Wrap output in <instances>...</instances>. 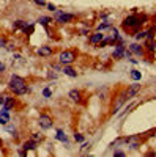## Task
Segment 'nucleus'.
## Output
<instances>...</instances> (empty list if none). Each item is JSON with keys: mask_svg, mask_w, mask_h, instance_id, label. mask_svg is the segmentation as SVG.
<instances>
[{"mask_svg": "<svg viewBox=\"0 0 156 157\" xmlns=\"http://www.w3.org/2000/svg\"><path fill=\"white\" fill-rule=\"evenodd\" d=\"M74 141H76V143H82V141H85V135L81 134V132H74Z\"/></svg>", "mask_w": 156, "mask_h": 157, "instance_id": "24", "label": "nucleus"}, {"mask_svg": "<svg viewBox=\"0 0 156 157\" xmlns=\"http://www.w3.org/2000/svg\"><path fill=\"white\" fill-rule=\"evenodd\" d=\"M68 98L71 102H76V104H82L84 102V91L82 90H70V93H68Z\"/></svg>", "mask_w": 156, "mask_h": 157, "instance_id": "7", "label": "nucleus"}, {"mask_svg": "<svg viewBox=\"0 0 156 157\" xmlns=\"http://www.w3.org/2000/svg\"><path fill=\"white\" fill-rule=\"evenodd\" d=\"M74 19H76V14H73V13H66V11H62V10L55 13V17H54V21L57 24H70Z\"/></svg>", "mask_w": 156, "mask_h": 157, "instance_id": "6", "label": "nucleus"}, {"mask_svg": "<svg viewBox=\"0 0 156 157\" xmlns=\"http://www.w3.org/2000/svg\"><path fill=\"white\" fill-rule=\"evenodd\" d=\"M123 58H126V60H131L133 58V54L129 52V49H126L125 50V54H123Z\"/></svg>", "mask_w": 156, "mask_h": 157, "instance_id": "30", "label": "nucleus"}, {"mask_svg": "<svg viewBox=\"0 0 156 157\" xmlns=\"http://www.w3.org/2000/svg\"><path fill=\"white\" fill-rule=\"evenodd\" d=\"M55 140H58V141L65 143V145H68V141H70L63 129H57V132H55Z\"/></svg>", "mask_w": 156, "mask_h": 157, "instance_id": "17", "label": "nucleus"}, {"mask_svg": "<svg viewBox=\"0 0 156 157\" xmlns=\"http://www.w3.org/2000/svg\"><path fill=\"white\" fill-rule=\"evenodd\" d=\"M38 126H40L43 130H49L54 127V120L47 112H43L40 116H38Z\"/></svg>", "mask_w": 156, "mask_h": 157, "instance_id": "5", "label": "nucleus"}, {"mask_svg": "<svg viewBox=\"0 0 156 157\" xmlns=\"http://www.w3.org/2000/svg\"><path fill=\"white\" fill-rule=\"evenodd\" d=\"M144 49H145V52H148V54H154L156 52V41L154 39H145Z\"/></svg>", "mask_w": 156, "mask_h": 157, "instance_id": "16", "label": "nucleus"}, {"mask_svg": "<svg viewBox=\"0 0 156 157\" xmlns=\"http://www.w3.org/2000/svg\"><path fill=\"white\" fill-rule=\"evenodd\" d=\"M90 146H92V145H90V143H85V141H82V143H81V151L90 149Z\"/></svg>", "mask_w": 156, "mask_h": 157, "instance_id": "31", "label": "nucleus"}, {"mask_svg": "<svg viewBox=\"0 0 156 157\" xmlns=\"http://www.w3.org/2000/svg\"><path fill=\"white\" fill-rule=\"evenodd\" d=\"M38 148V143L36 141H33L32 138H29L27 141H24L22 143V149L25 151V152H29V151H35Z\"/></svg>", "mask_w": 156, "mask_h": 157, "instance_id": "15", "label": "nucleus"}, {"mask_svg": "<svg viewBox=\"0 0 156 157\" xmlns=\"http://www.w3.org/2000/svg\"><path fill=\"white\" fill-rule=\"evenodd\" d=\"M147 35H145V39H154V33H156V24L153 25V27H150L148 30H145Z\"/></svg>", "mask_w": 156, "mask_h": 157, "instance_id": "22", "label": "nucleus"}, {"mask_svg": "<svg viewBox=\"0 0 156 157\" xmlns=\"http://www.w3.org/2000/svg\"><path fill=\"white\" fill-rule=\"evenodd\" d=\"M62 72L65 74V75H68V77H71V78H76L77 75H79V72H77L71 64H65V66L62 68Z\"/></svg>", "mask_w": 156, "mask_h": 157, "instance_id": "14", "label": "nucleus"}, {"mask_svg": "<svg viewBox=\"0 0 156 157\" xmlns=\"http://www.w3.org/2000/svg\"><path fill=\"white\" fill-rule=\"evenodd\" d=\"M129 77H131L134 82H139L140 78H142V72H140L139 69H133L131 72H129Z\"/></svg>", "mask_w": 156, "mask_h": 157, "instance_id": "20", "label": "nucleus"}, {"mask_svg": "<svg viewBox=\"0 0 156 157\" xmlns=\"http://www.w3.org/2000/svg\"><path fill=\"white\" fill-rule=\"evenodd\" d=\"M129 61H131V63H134V64H137V63H139V60H136V58H131Z\"/></svg>", "mask_w": 156, "mask_h": 157, "instance_id": "37", "label": "nucleus"}, {"mask_svg": "<svg viewBox=\"0 0 156 157\" xmlns=\"http://www.w3.org/2000/svg\"><path fill=\"white\" fill-rule=\"evenodd\" d=\"M79 33H81L82 36H87V35H90V29L84 27V29H81V30H79Z\"/></svg>", "mask_w": 156, "mask_h": 157, "instance_id": "32", "label": "nucleus"}, {"mask_svg": "<svg viewBox=\"0 0 156 157\" xmlns=\"http://www.w3.org/2000/svg\"><path fill=\"white\" fill-rule=\"evenodd\" d=\"M6 38L5 36H0V49H5V46H6Z\"/></svg>", "mask_w": 156, "mask_h": 157, "instance_id": "28", "label": "nucleus"}, {"mask_svg": "<svg viewBox=\"0 0 156 157\" xmlns=\"http://www.w3.org/2000/svg\"><path fill=\"white\" fill-rule=\"evenodd\" d=\"M8 90L11 91L14 96H24L30 93V86L27 83V80H25L24 77L18 75V74H11L10 78H8Z\"/></svg>", "mask_w": 156, "mask_h": 157, "instance_id": "1", "label": "nucleus"}, {"mask_svg": "<svg viewBox=\"0 0 156 157\" xmlns=\"http://www.w3.org/2000/svg\"><path fill=\"white\" fill-rule=\"evenodd\" d=\"M77 57H79V54H77V50L74 49H65L62 50L58 54V63L62 64V66H65V64H73Z\"/></svg>", "mask_w": 156, "mask_h": 157, "instance_id": "3", "label": "nucleus"}, {"mask_svg": "<svg viewBox=\"0 0 156 157\" xmlns=\"http://www.w3.org/2000/svg\"><path fill=\"white\" fill-rule=\"evenodd\" d=\"M43 98H44V99H50V98H52V90H50V86L43 88Z\"/></svg>", "mask_w": 156, "mask_h": 157, "instance_id": "25", "label": "nucleus"}, {"mask_svg": "<svg viewBox=\"0 0 156 157\" xmlns=\"http://www.w3.org/2000/svg\"><path fill=\"white\" fill-rule=\"evenodd\" d=\"M35 54L38 57H43V58H49L52 57V54H54V49H52L50 46H41V47H38L35 50Z\"/></svg>", "mask_w": 156, "mask_h": 157, "instance_id": "10", "label": "nucleus"}, {"mask_svg": "<svg viewBox=\"0 0 156 157\" xmlns=\"http://www.w3.org/2000/svg\"><path fill=\"white\" fill-rule=\"evenodd\" d=\"M104 39V35L102 32H93V33H90V44H93V46H98L101 41Z\"/></svg>", "mask_w": 156, "mask_h": 157, "instance_id": "12", "label": "nucleus"}, {"mask_svg": "<svg viewBox=\"0 0 156 157\" xmlns=\"http://www.w3.org/2000/svg\"><path fill=\"white\" fill-rule=\"evenodd\" d=\"M142 21H140V17L136 14H129V16H126L125 19H123V22H122V27L125 29V30H131L133 32V35L137 32V29H140L142 27Z\"/></svg>", "mask_w": 156, "mask_h": 157, "instance_id": "2", "label": "nucleus"}, {"mask_svg": "<svg viewBox=\"0 0 156 157\" xmlns=\"http://www.w3.org/2000/svg\"><path fill=\"white\" fill-rule=\"evenodd\" d=\"M47 77H49V78H52V80H55V78H57V74H55L54 71H50V72L47 74Z\"/></svg>", "mask_w": 156, "mask_h": 157, "instance_id": "35", "label": "nucleus"}, {"mask_svg": "<svg viewBox=\"0 0 156 157\" xmlns=\"http://www.w3.org/2000/svg\"><path fill=\"white\" fill-rule=\"evenodd\" d=\"M153 21H154V24H156V14H154V16H153Z\"/></svg>", "mask_w": 156, "mask_h": 157, "instance_id": "38", "label": "nucleus"}, {"mask_svg": "<svg viewBox=\"0 0 156 157\" xmlns=\"http://www.w3.org/2000/svg\"><path fill=\"white\" fill-rule=\"evenodd\" d=\"M33 3H36L38 6H46V0H32Z\"/></svg>", "mask_w": 156, "mask_h": 157, "instance_id": "33", "label": "nucleus"}, {"mask_svg": "<svg viewBox=\"0 0 156 157\" xmlns=\"http://www.w3.org/2000/svg\"><path fill=\"white\" fill-rule=\"evenodd\" d=\"M140 88H142V85H140L139 82H134L133 85H129V86L126 88V101H129V99H134V98L139 94Z\"/></svg>", "mask_w": 156, "mask_h": 157, "instance_id": "8", "label": "nucleus"}, {"mask_svg": "<svg viewBox=\"0 0 156 157\" xmlns=\"http://www.w3.org/2000/svg\"><path fill=\"white\" fill-rule=\"evenodd\" d=\"M13 29H14V30H21L25 35H32L33 30H35V24L33 22H27V21H22V19H18V21L13 22Z\"/></svg>", "mask_w": 156, "mask_h": 157, "instance_id": "4", "label": "nucleus"}, {"mask_svg": "<svg viewBox=\"0 0 156 157\" xmlns=\"http://www.w3.org/2000/svg\"><path fill=\"white\" fill-rule=\"evenodd\" d=\"M40 25H43V27H46L47 29V25L52 22V19L49 17V16H41V17H38V21H36Z\"/></svg>", "mask_w": 156, "mask_h": 157, "instance_id": "19", "label": "nucleus"}, {"mask_svg": "<svg viewBox=\"0 0 156 157\" xmlns=\"http://www.w3.org/2000/svg\"><path fill=\"white\" fill-rule=\"evenodd\" d=\"M46 8H47L49 11H57V6H55L54 3H46Z\"/></svg>", "mask_w": 156, "mask_h": 157, "instance_id": "34", "label": "nucleus"}, {"mask_svg": "<svg viewBox=\"0 0 156 157\" xmlns=\"http://www.w3.org/2000/svg\"><path fill=\"white\" fill-rule=\"evenodd\" d=\"M129 52H131L133 55L144 57V54H145V49H144V46L139 44V43H133V44H129Z\"/></svg>", "mask_w": 156, "mask_h": 157, "instance_id": "11", "label": "nucleus"}, {"mask_svg": "<svg viewBox=\"0 0 156 157\" xmlns=\"http://www.w3.org/2000/svg\"><path fill=\"white\" fill-rule=\"evenodd\" d=\"M126 47L123 46V43H117L114 44V50H112V60H123V54H125Z\"/></svg>", "mask_w": 156, "mask_h": 157, "instance_id": "9", "label": "nucleus"}, {"mask_svg": "<svg viewBox=\"0 0 156 157\" xmlns=\"http://www.w3.org/2000/svg\"><path fill=\"white\" fill-rule=\"evenodd\" d=\"M3 105H5V107H8L10 110H14V109L18 107V99L14 98V94H13V96H5Z\"/></svg>", "mask_w": 156, "mask_h": 157, "instance_id": "13", "label": "nucleus"}, {"mask_svg": "<svg viewBox=\"0 0 156 157\" xmlns=\"http://www.w3.org/2000/svg\"><path fill=\"white\" fill-rule=\"evenodd\" d=\"M5 49H6L8 52H14V50H16V44H14V43H6Z\"/></svg>", "mask_w": 156, "mask_h": 157, "instance_id": "26", "label": "nucleus"}, {"mask_svg": "<svg viewBox=\"0 0 156 157\" xmlns=\"http://www.w3.org/2000/svg\"><path fill=\"white\" fill-rule=\"evenodd\" d=\"M110 27H112L110 21H109V19H102L101 24L96 25V30H98V32H104V30H107V29H110Z\"/></svg>", "mask_w": 156, "mask_h": 157, "instance_id": "18", "label": "nucleus"}, {"mask_svg": "<svg viewBox=\"0 0 156 157\" xmlns=\"http://www.w3.org/2000/svg\"><path fill=\"white\" fill-rule=\"evenodd\" d=\"M145 35H147L145 30H140V32H136L133 36L136 38V41H142V39H145Z\"/></svg>", "mask_w": 156, "mask_h": 157, "instance_id": "23", "label": "nucleus"}, {"mask_svg": "<svg viewBox=\"0 0 156 157\" xmlns=\"http://www.w3.org/2000/svg\"><path fill=\"white\" fill-rule=\"evenodd\" d=\"M114 155H115V157H125L126 152H125V151H120V149H117V151H114Z\"/></svg>", "mask_w": 156, "mask_h": 157, "instance_id": "29", "label": "nucleus"}, {"mask_svg": "<svg viewBox=\"0 0 156 157\" xmlns=\"http://www.w3.org/2000/svg\"><path fill=\"white\" fill-rule=\"evenodd\" d=\"M5 72H6V64H5L2 60H0V75L5 74Z\"/></svg>", "mask_w": 156, "mask_h": 157, "instance_id": "27", "label": "nucleus"}, {"mask_svg": "<svg viewBox=\"0 0 156 157\" xmlns=\"http://www.w3.org/2000/svg\"><path fill=\"white\" fill-rule=\"evenodd\" d=\"M3 101H5V94H0V107L3 105Z\"/></svg>", "mask_w": 156, "mask_h": 157, "instance_id": "36", "label": "nucleus"}, {"mask_svg": "<svg viewBox=\"0 0 156 157\" xmlns=\"http://www.w3.org/2000/svg\"><path fill=\"white\" fill-rule=\"evenodd\" d=\"M30 138H32L33 141H36V143L44 141V135H43V134H40V132H33V134H30Z\"/></svg>", "mask_w": 156, "mask_h": 157, "instance_id": "21", "label": "nucleus"}]
</instances>
